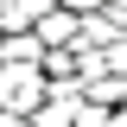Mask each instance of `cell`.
<instances>
[{
  "instance_id": "obj_5",
  "label": "cell",
  "mask_w": 127,
  "mask_h": 127,
  "mask_svg": "<svg viewBox=\"0 0 127 127\" xmlns=\"http://www.w3.org/2000/svg\"><path fill=\"white\" fill-rule=\"evenodd\" d=\"M26 127H76V102H57V95H51L45 108L26 114Z\"/></svg>"
},
{
  "instance_id": "obj_6",
  "label": "cell",
  "mask_w": 127,
  "mask_h": 127,
  "mask_svg": "<svg viewBox=\"0 0 127 127\" xmlns=\"http://www.w3.org/2000/svg\"><path fill=\"white\" fill-rule=\"evenodd\" d=\"M0 127H26V114H13V108H0Z\"/></svg>"
},
{
  "instance_id": "obj_9",
  "label": "cell",
  "mask_w": 127,
  "mask_h": 127,
  "mask_svg": "<svg viewBox=\"0 0 127 127\" xmlns=\"http://www.w3.org/2000/svg\"><path fill=\"white\" fill-rule=\"evenodd\" d=\"M0 32H6V26H0Z\"/></svg>"
},
{
  "instance_id": "obj_1",
  "label": "cell",
  "mask_w": 127,
  "mask_h": 127,
  "mask_svg": "<svg viewBox=\"0 0 127 127\" xmlns=\"http://www.w3.org/2000/svg\"><path fill=\"white\" fill-rule=\"evenodd\" d=\"M45 102H51V76H45V64H0V108L32 114V108H45Z\"/></svg>"
},
{
  "instance_id": "obj_3",
  "label": "cell",
  "mask_w": 127,
  "mask_h": 127,
  "mask_svg": "<svg viewBox=\"0 0 127 127\" xmlns=\"http://www.w3.org/2000/svg\"><path fill=\"white\" fill-rule=\"evenodd\" d=\"M45 51H51V45H45L32 26H26V32H0V64H45Z\"/></svg>"
},
{
  "instance_id": "obj_2",
  "label": "cell",
  "mask_w": 127,
  "mask_h": 127,
  "mask_svg": "<svg viewBox=\"0 0 127 127\" xmlns=\"http://www.w3.org/2000/svg\"><path fill=\"white\" fill-rule=\"evenodd\" d=\"M76 19H83V13H70L64 0H51V6H45V19H38L32 32H38L45 45H76Z\"/></svg>"
},
{
  "instance_id": "obj_8",
  "label": "cell",
  "mask_w": 127,
  "mask_h": 127,
  "mask_svg": "<svg viewBox=\"0 0 127 127\" xmlns=\"http://www.w3.org/2000/svg\"><path fill=\"white\" fill-rule=\"evenodd\" d=\"M108 127H127V102H121V108H114V114H108Z\"/></svg>"
},
{
  "instance_id": "obj_4",
  "label": "cell",
  "mask_w": 127,
  "mask_h": 127,
  "mask_svg": "<svg viewBox=\"0 0 127 127\" xmlns=\"http://www.w3.org/2000/svg\"><path fill=\"white\" fill-rule=\"evenodd\" d=\"M45 6H51V0H0V26H6V32H26V26L45 19Z\"/></svg>"
},
{
  "instance_id": "obj_7",
  "label": "cell",
  "mask_w": 127,
  "mask_h": 127,
  "mask_svg": "<svg viewBox=\"0 0 127 127\" xmlns=\"http://www.w3.org/2000/svg\"><path fill=\"white\" fill-rule=\"evenodd\" d=\"M108 13H114V19H121V26H127V0H108Z\"/></svg>"
}]
</instances>
